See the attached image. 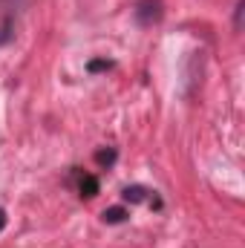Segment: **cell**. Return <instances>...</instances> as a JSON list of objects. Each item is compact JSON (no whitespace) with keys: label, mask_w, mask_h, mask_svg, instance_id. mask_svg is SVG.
<instances>
[{"label":"cell","mask_w":245,"mask_h":248,"mask_svg":"<svg viewBox=\"0 0 245 248\" xmlns=\"http://www.w3.org/2000/svg\"><path fill=\"white\" fill-rule=\"evenodd\" d=\"M136 20L150 26V23H159L162 20V3L159 0H141L136 6Z\"/></svg>","instance_id":"cell-1"},{"label":"cell","mask_w":245,"mask_h":248,"mask_svg":"<svg viewBox=\"0 0 245 248\" xmlns=\"http://www.w3.org/2000/svg\"><path fill=\"white\" fill-rule=\"evenodd\" d=\"M122 199L124 202H130V205H138V202H144L147 199V187L141 185H127L122 190Z\"/></svg>","instance_id":"cell-2"},{"label":"cell","mask_w":245,"mask_h":248,"mask_svg":"<svg viewBox=\"0 0 245 248\" xmlns=\"http://www.w3.org/2000/svg\"><path fill=\"white\" fill-rule=\"evenodd\" d=\"M98 179H95V176H90V173H87V176H81V182H78V190H81V196H84V199H92V196H98Z\"/></svg>","instance_id":"cell-3"},{"label":"cell","mask_w":245,"mask_h":248,"mask_svg":"<svg viewBox=\"0 0 245 248\" xmlns=\"http://www.w3.org/2000/svg\"><path fill=\"white\" fill-rule=\"evenodd\" d=\"M127 217H130V214H127V208H122V205H113V208H107V211L101 214V219H104L107 225H119Z\"/></svg>","instance_id":"cell-4"},{"label":"cell","mask_w":245,"mask_h":248,"mask_svg":"<svg viewBox=\"0 0 245 248\" xmlns=\"http://www.w3.org/2000/svg\"><path fill=\"white\" fill-rule=\"evenodd\" d=\"M116 156H119V150H116V147H107V150H98V153H95V162L110 168V165L116 162Z\"/></svg>","instance_id":"cell-5"},{"label":"cell","mask_w":245,"mask_h":248,"mask_svg":"<svg viewBox=\"0 0 245 248\" xmlns=\"http://www.w3.org/2000/svg\"><path fill=\"white\" fill-rule=\"evenodd\" d=\"M243 12H245V0H237V9H234V29H243Z\"/></svg>","instance_id":"cell-6"},{"label":"cell","mask_w":245,"mask_h":248,"mask_svg":"<svg viewBox=\"0 0 245 248\" xmlns=\"http://www.w3.org/2000/svg\"><path fill=\"white\" fill-rule=\"evenodd\" d=\"M110 66H113V61H90L87 63L90 72H101V69H110Z\"/></svg>","instance_id":"cell-7"},{"label":"cell","mask_w":245,"mask_h":248,"mask_svg":"<svg viewBox=\"0 0 245 248\" xmlns=\"http://www.w3.org/2000/svg\"><path fill=\"white\" fill-rule=\"evenodd\" d=\"M6 228V211H0V231Z\"/></svg>","instance_id":"cell-8"},{"label":"cell","mask_w":245,"mask_h":248,"mask_svg":"<svg viewBox=\"0 0 245 248\" xmlns=\"http://www.w3.org/2000/svg\"><path fill=\"white\" fill-rule=\"evenodd\" d=\"M0 3H6V0H0Z\"/></svg>","instance_id":"cell-9"}]
</instances>
